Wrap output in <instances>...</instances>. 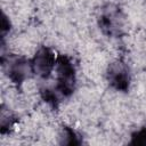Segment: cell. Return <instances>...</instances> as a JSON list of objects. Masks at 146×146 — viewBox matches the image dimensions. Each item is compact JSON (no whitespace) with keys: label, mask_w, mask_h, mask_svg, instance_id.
I'll return each instance as SVG.
<instances>
[{"label":"cell","mask_w":146,"mask_h":146,"mask_svg":"<svg viewBox=\"0 0 146 146\" xmlns=\"http://www.w3.org/2000/svg\"><path fill=\"white\" fill-rule=\"evenodd\" d=\"M57 72L58 89L63 95H70L74 88V68L65 57L59 59Z\"/></svg>","instance_id":"cell-1"},{"label":"cell","mask_w":146,"mask_h":146,"mask_svg":"<svg viewBox=\"0 0 146 146\" xmlns=\"http://www.w3.org/2000/svg\"><path fill=\"white\" fill-rule=\"evenodd\" d=\"M55 56L48 48H41L32 62V71L41 76H48L54 68Z\"/></svg>","instance_id":"cell-2"},{"label":"cell","mask_w":146,"mask_h":146,"mask_svg":"<svg viewBox=\"0 0 146 146\" xmlns=\"http://www.w3.org/2000/svg\"><path fill=\"white\" fill-rule=\"evenodd\" d=\"M110 81L116 89H127L129 83V75L123 64H114L110 68Z\"/></svg>","instance_id":"cell-3"},{"label":"cell","mask_w":146,"mask_h":146,"mask_svg":"<svg viewBox=\"0 0 146 146\" xmlns=\"http://www.w3.org/2000/svg\"><path fill=\"white\" fill-rule=\"evenodd\" d=\"M29 63L26 60L23 59H15L13 62H10V65L8 67V72H9V76L13 81L15 82H22L25 78H26V73L30 72V70H32V65H27Z\"/></svg>","instance_id":"cell-4"},{"label":"cell","mask_w":146,"mask_h":146,"mask_svg":"<svg viewBox=\"0 0 146 146\" xmlns=\"http://www.w3.org/2000/svg\"><path fill=\"white\" fill-rule=\"evenodd\" d=\"M119 18V13L116 10H110L108 13L102 16V29L107 30L108 34H113L121 26Z\"/></svg>","instance_id":"cell-5"}]
</instances>
